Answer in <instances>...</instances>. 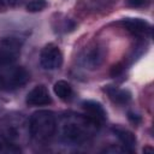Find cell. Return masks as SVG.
I'll return each instance as SVG.
<instances>
[{
    "instance_id": "obj_1",
    "label": "cell",
    "mask_w": 154,
    "mask_h": 154,
    "mask_svg": "<svg viewBox=\"0 0 154 154\" xmlns=\"http://www.w3.org/2000/svg\"><path fill=\"white\" fill-rule=\"evenodd\" d=\"M100 125L85 114L69 113L57 119V131L60 140L69 146H82L88 143L96 134Z\"/></svg>"
},
{
    "instance_id": "obj_2",
    "label": "cell",
    "mask_w": 154,
    "mask_h": 154,
    "mask_svg": "<svg viewBox=\"0 0 154 154\" xmlns=\"http://www.w3.org/2000/svg\"><path fill=\"white\" fill-rule=\"evenodd\" d=\"M0 134L10 142L17 146H23L31 137L29 119L19 113L6 114L0 119Z\"/></svg>"
},
{
    "instance_id": "obj_3",
    "label": "cell",
    "mask_w": 154,
    "mask_h": 154,
    "mask_svg": "<svg viewBox=\"0 0 154 154\" xmlns=\"http://www.w3.org/2000/svg\"><path fill=\"white\" fill-rule=\"evenodd\" d=\"M30 136L37 142H47L55 135L57 117L54 112L48 109H40L29 118Z\"/></svg>"
},
{
    "instance_id": "obj_4",
    "label": "cell",
    "mask_w": 154,
    "mask_h": 154,
    "mask_svg": "<svg viewBox=\"0 0 154 154\" xmlns=\"http://www.w3.org/2000/svg\"><path fill=\"white\" fill-rule=\"evenodd\" d=\"M30 79V75L23 66L14 64L0 67V88L5 90H16L24 87Z\"/></svg>"
},
{
    "instance_id": "obj_5",
    "label": "cell",
    "mask_w": 154,
    "mask_h": 154,
    "mask_svg": "<svg viewBox=\"0 0 154 154\" xmlns=\"http://www.w3.org/2000/svg\"><path fill=\"white\" fill-rule=\"evenodd\" d=\"M106 55V47L99 42H94L83 49L79 55V63L87 70H96L103 64Z\"/></svg>"
},
{
    "instance_id": "obj_6",
    "label": "cell",
    "mask_w": 154,
    "mask_h": 154,
    "mask_svg": "<svg viewBox=\"0 0 154 154\" xmlns=\"http://www.w3.org/2000/svg\"><path fill=\"white\" fill-rule=\"evenodd\" d=\"M22 41L16 37H5L0 40V67L12 65L20 55Z\"/></svg>"
},
{
    "instance_id": "obj_7",
    "label": "cell",
    "mask_w": 154,
    "mask_h": 154,
    "mask_svg": "<svg viewBox=\"0 0 154 154\" xmlns=\"http://www.w3.org/2000/svg\"><path fill=\"white\" fill-rule=\"evenodd\" d=\"M40 63L45 70H57L63 64V54L59 47L54 43L46 45L40 54Z\"/></svg>"
},
{
    "instance_id": "obj_8",
    "label": "cell",
    "mask_w": 154,
    "mask_h": 154,
    "mask_svg": "<svg viewBox=\"0 0 154 154\" xmlns=\"http://www.w3.org/2000/svg\"><path fill=\"white\" fill-rule=\"evenodd\" d=\"M118 24H120L131 35L137 37L146 36L152 32L150 23L142 18H123L118 22Z\"/></svg>"
},
{
    "instance_id": "obj_9",
    "label": "cell",
    "mask_w": 154,
    "mask_h": 154,
    "mask_svg": "<svg viewBox=\"0 0 154 154\" xmlns=\"http://www.w3.org/2000/svg\"><path fill=\"white\" fill-rule=\"evenodd\" d=\"M25 101L29 106H46L52 103V97L47 87L43 84H38L28 93Z\"/></svg>"
},
{
    "instance_id": "obj_10",
    "label": "cell",
    "mask_w": 154,
    "mask_h": 154,
    "mask_svg": "<svg viewBox=\"0 0 154 154\" xmlns=\"http://www.w3.org/2000/svg\"><path fill=\"white\" fill-rule=\"evenodd\" d=\"M82 108L84 111V114L99 125H101L107 119V113H106L103 106L100 102L95 101V100L83 101L82 102Z\"/></svg>"
},
{
    "instance_id": "obj_11",
    "label": "cell",
    "mask_w": 154,
    "mask_h": 154,
    "mask_svg": "<svg viewBox=\"0 0 154 154\" xmlns=\"http://www.w3.org/2000/svg\"><path fill=\"white\" fill-rule=\"evenodd\" d=\"M112 131L114 132V135L117 136V138L120 141L122 147L126 152H132V149L136 146V137H135V135L130 130H128V129H125V128H123L120 125L113 126L112 128Z\"/></svg>"
},
{
    "instance_id": "obj_12",
    "label": "cell",
    "mask_w": 154,
    "mask_h": 154,
    "mask_svg": "<svg viewBox=\"0 0 154 154\" xmlns=\"http://www.w3.org/2000/svg\"><path fill=\"white\" fill-rule=\"evenodd\" d=\"M109 99L117 105H126L131 100V93L126 89H119L116 87H108L106 89Z\"/></svg>"
},
{
    "instance_id": "obj_13",
    "label": "cell",
    "mask_w": 154,
    "mask_h": 154,
    "mask_svg": "<svg viewBox=\"0 0 154 154\" xmlns=\"http://www.w3.org/2000/svg\"><path fill=\"white\" fill-rule=\"evenodd\" d=\"M53 90L55 93V95L64 100V101H69L72 99L73 96V89L71 87V84L64 79H60L58 82L54 83V87H53Z\"/></svg>"
},
{
    "instance_id": "obj_14",
    "label": "cell",
    "mask_w": 154,
    "mask_h": 154,
    "mask_svg": "<svg viewBox=\"0 0 154 154\" xmlns=\"http://www.w3.org/2000/svg\"><path fill=\"white\" fill-rule=\"evenodd\" d=\"M20 153V147L10 142L0 135V154H18Z\"/></svg>"
},
{
    "instance_id": "obj_15",
    "label": "cell",
    "mask_w": 154,
    "mask_h": 154,
    "mask_svg": "<svg viewBox=\"0 0 154 154\" xmlns=\"http://www.w3.org/2000/svg\"><path fill=\"white\" fill-rule=\"evenodd\" d=\"M47 7L46 0H30L26 4V11L28 12H40Z\"/></svg>"
},
{
    "instance_id": "obj_16",
    "label": "cell",
    "mask_w": 154,
    "mask_h": 154,
    "mask_svg": "<svg viewBox=\"0 0 154 154\" xmlns=\"http://www.w3.org/2000/svg\"><path fill=\"white\" fill-rule=\"evenodd\" d=\"M124 70H125V65L123 63H118V64H116V65L112 66V69L109 71V75L112 77H118L119 75H122L124 72Z\"/></svg>"
},
{
    "instance_id": "obj_17",
    "label": "cell",
    "mask_w": 154,
    "mask_h": 154,
    "mask_svg": "<svg viewBox=\"0 0 154 154\" xmlns=\"http://www.w3.org/2000/svg\"><path fill=\"white\" fill-rule=\"evenodd\" d=\"M126 5L130 7H142L147 5V0H126Z\"/></svg>"
},
{
    "instance_id": "obj_18",
    "label": "cell",
    "mask_w": 154,
    "mask_h": 154,
    "mask_svg": "<svg viewBox=\"0 0 154 154\" xmlns=\"http://www.w3.org/2000/svg\"><path fill=\"white\" fill-rule=\"evenodd\" d=\"M128 118H129V120L132 123V124H135V125H137V124H140L141 123V117L138 116V114H136V113H134V112H129L128 113Z\"/></svg>"
},
{
    "instance_id": "obj_19",
    "label": "cell",
    "mask_w": 154,
    "mask_h": 154,
    "mask_svg": "<svg viewBox=\"0 0 154 154\" xmlns=\"http://www.w3.org/2000/svg\"><path fill=\"white\" fill-rule=\"evenodd\" d=\"M5 5H6V7L7 6H19V5H22L23 2H24V0H1Z\"/></svg>"
},
{
    "instance_id": "obj_20",
    "label": "cell",
    "mask_w": 154,
    "mask_h": 154,
    "mask_svg": "<svg viewBox=\"0 0 154 154\" xmlns=\"http://www.w3.org/2000/svg\"><path fill=\"white\" fill-rule=\"evenodd\" d=\"M5 7H6V5H5V4H4V2L0 0V10H4Z\"/></svg>"
}]
</instances>
